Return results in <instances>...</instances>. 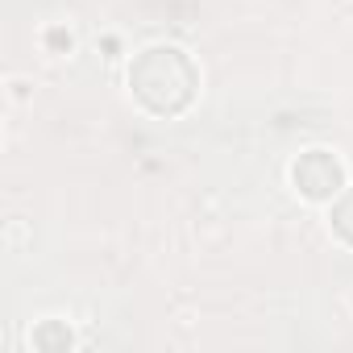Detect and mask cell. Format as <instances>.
Masks as SVG:
<instances>
[{
	"mask_svg": "<svg viewBox=\"0 0 353 353\" xmlns=\"http://www.w3.org/2000/svg\"><path fill=\"white\" fill-rule=\"evenodd\" d=\"M129 83H133V92L141 96L145 108H154V112H179L192 100V92H196V67L183 59V50L154 46V50H145L133 63Z\"/></svg>",
	"mask_w": 353,
	"mask_h": 353,
	"instance_id": "6da1fadb",
	"label": "cell"
},
{
	"mask_svg": "<svg viewBox=\"0 0 353 353\" xmlns=\"http://www.w3.org/2000/svg\"><path fill=\"white\" fill-rule=\"evenodd\" d=\"M332 225H336V233L345 237V241H353V192L336 204V212H332Z\"/></svg>",
	"mask_w": 353,
	"mask_h": 353,
	"instance_id": "7a4b0ae2",
	"label": "cell"
}]
</instances>
